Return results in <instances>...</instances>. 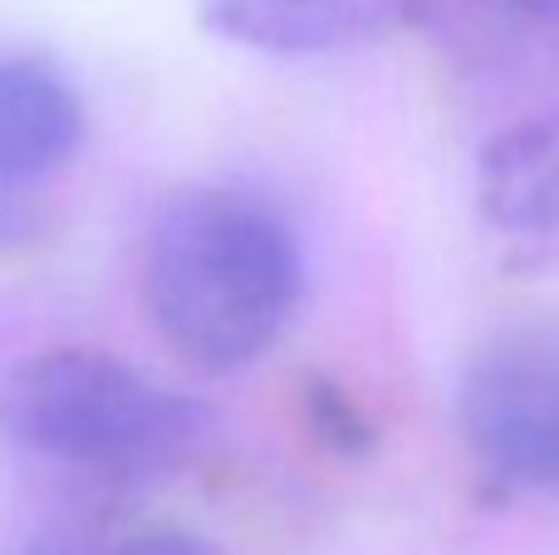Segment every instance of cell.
<instances>
[{"label": "cell", "instance_id": "cell-1", "mask_svg": "<svg viewBox=\"0 0 559 555\" xmlns=\"http://www.w3.org/2000/svg\"><path fill=\"white\" fill-rule=\"evenodd\" d=\"M305 291L295 232L265 202L222 187L157 216L143 256V310L157 340L202 374L255 364Z\"/></svg>", "mask_w": 559, "mask_h": 555}, {"label": "cell", "instance_id": "cell-2", "mask_svg": "<svg viewBox=\"0 0 559 555\" xmlns=\"http://www.w3.org/2000/svg\"><path fill=\"white\" fill-rule=\"evenodd\" d=\"M0 428L55 468L147 482L212 442V413L104 350H45L0 379Z\"/></svg>", "mask_w": 559, "mask_h": 555}, {"label": "cell", "instance_id": "cell-3", "mask_svg": "<svg viewBox=\"0 0 559 555\" xmlns=\"http://www.w3.org/2000/svg\"><path fill=\"white\" fill-rule=\"evenodd\" d=\"M456 423L496 487L559 497V320L496 330L462 369Z\"/></svg>", "mask_w": 559, "mask_h": 555}, {"label": "cell", "instance_id": "cell-4", "mask_svg": "<svg viewBox=\"0 0 559 555\" xmlns=\"http://www.w3.org/2000/svg\"><path fill=\"white\" fill-rule=\"evenodd\" d=\"M84 143V104L55 64L35 55L0 59V236L35 226L29 197L64 173Z\"/></svg>", "mask_w": 559, "mask_h": 555}, {"label": "cell", "instance_id": "cell-5", "mask_svg": "<svg viewBox=\"0 0 559 555\" xmlns=\"http://www.w3.org/2000/svg\"><path fill=\"white\" fill-rule=\"evenodd\" d=\"M476 202L506 246L559 265V108L515 118L481 147Z\"/></svg>", "mask_w": 559, "mask_h": 555}, {"label": "cell", "instance_id": "cell-6", "mask_svg": "<svg viewBox=\"0 0 559 555\" xmlns=\"http://www.w3.org/2000/svg\"><path fill=\"white\" fill-rule=\"evenodd\" d=\"M442 55L476 74H515L559 59V0H407Z\"/></svg>", "mask_w": 559, "mask_h": 555}, {"label": "cell", "instance_id": "cell-7", "mask_svg": "<svg viewBox=\"0 0 559 555\" xmlns=\"http://www.w3.org/2000/svg\"><path fill=\"white\" fill-rule=\"evenodd\" d=\"M212 35L261 55H329L407 15V0H197Z\"/></svg>", "mask_w": 559, "mask_h": 555}, {"label": "cell", "instance_id": "cell-8", "mask_svg": "<svg viewBox=\"0 0 559 555\" xmlns=\"http://www.w3.org/2000/svg\"><path fill=\"white\" fill-rule=\"evenodd\" d=\"M309 413H314V428L324 433L334 448H358V442H368V428L364 418L354 413V403L344 399V393L334 389H309Z\"/></svg>", "mask_w": 559, "mask_h": 555}, {"label": "cell", "instance_id": "cell-9", "mask_svg": "<svg viewBox=\"0 0 559 555\" xmlns=\"http://www.w3.org/2000/svg\"><path fill=\"white\" fill-rule=\"evenodd\" d=\"M108 555H222V551L212 541L192 536V531H143V536L123 541V546Z\"/></svg>", "mask_w": 559, "mask_h": 555}]
</instances>
